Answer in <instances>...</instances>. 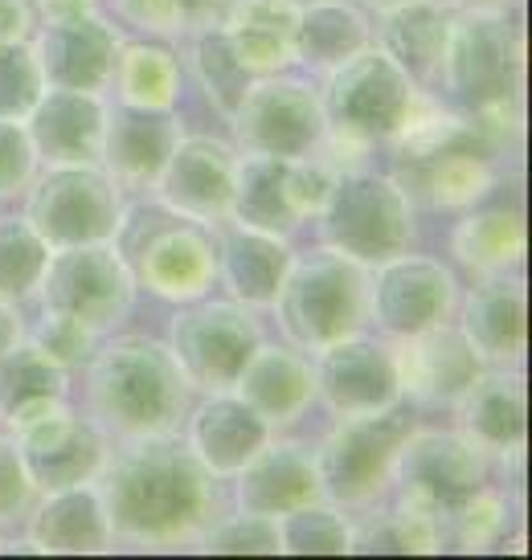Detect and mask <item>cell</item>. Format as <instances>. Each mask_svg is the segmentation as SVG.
Listing matches in <instances>:
<instances>
[{"mask_svg": "<svg viewBox=\"0 0 532 560\" xmlns=\"http://www.w3.org/2000/svg\"><path fill=\"white\" fill-rule=\"evenodd\" d=\"M94 482L111 532L131 545H181L209 524L218 499L213 475L173 434L127 438Z\"/></svg>", "mask_w": 532, "mask_h": 560, "instance_id": "1", "label": "cell"}, {"mask_svg": "<svg viewBox=\"0 0 532 560\" xmlns=\"http://www.w3.org/2000/svg\"><path fill=\"white\" fill-rule=\"evenodd\" d=\"M393 152L406 197L439 213H463L500 180V148L463 110L414 107L409 124L393 136Z\"/></svg>", "mask_w": 532, "mask_h": 560, "instance_id": "2", "label": "cell"}, {"mask_svg": "<svg viewBox=\"0 0 532 560\" xmlns=\"http://www.w3.org/2000/svg\"><path fill=\"white\" fill-rule=\"evenodd\" d=\"M82 369L91 413L107 434H173V425L185 413L188 381L176 369L169 343L152 336L111 340L107 348L91 352Z\"/></svg>", "mask_w": 532, "mask_h": 560, "instance_id": "3", "label": "cell"}, {"mask_svg": "<svg viewBox=\"0 0 532 560\" xmlns=\"http://www.w3.org/2000/svg\"><path fill=\"white\" fill-rule=\"evenodd\" d=\"M282 336L299 352H320L324 343L360 331L369 319V266L340 249L320 246L308 254H291L275 295Z\"/></svg>", "mask_w": 532, "mask_h": 560, "instance_id": "4", "label": "cell"}, {"mask_svg": "<svg viewBox=\"0 0 532 560\" xmlns=\"http://www.w3.org/2000/svg\"><path fill=\"white\" fill-rule=\"evenodd\" d=\"M315 94L324 115V140L352 152H373L381 143H393V136L418 107V86L377 46H365L348 62L332 66Z\"/></svg>", "mask_w": 532, "mask_h": 560, "instance_id": "5", "label": "cell"}, {"mask_svg": "<svg viewBox=\"0 0 532 560\" xmlns=\"http://www.w3.org/2000/svg\"><path fill=\"white\" fill-rule=\"evenodd\" d=\"M324 246L365 266H377L414 246V201L397 176L369 168L336 172L328 201L315 213Z\"/></svg>", "mask_w": 532, "mask_h": 560, "instance_id": "6", "label": "cell"}, {"mask_svg": "<svg viewBox=\"0 0 532 560\" xmlns=\"http://www.w3.org/2000/svg\"><path fill=\"white\" fill-rule=\"evenodd\" d=\"M414 425H418V405L409 401H393L385 409L340 421L315 451L324 499L336 508L373 503L393 482L397 454L406 446V438L414 434Z\"/></svg>", "mask_w": 532, "mask_h": 560, "instance_id": "7", "label": "cell"}, {"mask_svg": "<svg viewBox=\"0 0 532 560\" xmlns=\"http://www.w3.org/2000/svg\"><path fill=\"white\" fill-rule=\"evenodd\" d=\"M520 70H524L520 30L504 16V9L454 16L439 86H447L451 103L463 115L475 119L517 107Z\"/></svg>", "mask_w": 532, "mask_h": 560, "instance_id": "8", "label": "cell"}, {"mask_svg": "<svg viewBox=\"0 0 532 560\" xmlns=\"http://www.w3.org/2000/svg\"><path fill=\"white\" fill-rule=\"evenodd\" d=\"M25 218L49 249L82 246V242H115L124 230V197L119 180L99 160H66L49 164L30 180Z\"/></svg>", "mask_w": 532, "mask_h": 560, "instance_id": "9", "label": "cell"}, {"mask_svg": "<svg viewBox=\"0 0 532 560\" xmlns=\"http://www.w3.org/2000/svg\"><path fill=\"white\" fill-rule=\"evenodd\" d=\"M124 37L107 16L94 13L91 0H37V25L30 49L46 86L103 91L111 86Z\"/></svg>", "mask_w": 532, "mask_h": 560, "instance_id": "10", "label": "cell"}, {"mask_svg": "<svg viewBox=\"0 0 532 560\" xmlns=\"http://www.w3.org/2000/svg\"><path fill=\"white\" fill-rule=\"evenodd\" d=\"M169 352L188 385L197 389H234L254 348L263 343L258 319L234 299H188L169 319Z\"/></svg>", "mask_w": 532, "mask_h": 560, "instance_id": "11", "label": "cell"}, {"mask_svg": "<svg viewBox=\"0 0 532 560\" xmlns=\"http://www.w3.org/2000/svg\"><path fill=\"white\" fill-rule=\"evenodd\" d=\"M37 291L46 299V312L70 315L91 331H103L127 315L136 299V279L127 258L111 242H82L49 249Z\"/></svg>", "mask_w": 532, "mask_h": 560, "instance_id": "12", "label": "cell"}, {"mask_svg": "<svg viewBox=\"0 0 532 560\" xmlns=\"http://www.w3.org/2000/svg\"><path fill=\"white\" fill-rule=\"evenodd\" d=\"M124 258L131 266V279L164 303L201 299L218 282V237L205 230V221L181 218L169 209L164 218L143 225L140 242Z\"/></svg>", "mask_w": 532, "mask_h": 560, "instance_id": "13", "label": "cell"}, {"mask_svg": "<svg viewBox=\"0 0 532 560\" xmlns=\"http://www.w3.org/2000/svg\"><path fill=\"white\" fill-rule=\"evenodd\" d=\"M234 136L246 152L275 160L315 156L324 143V115L312 82L263 74L234 107Z\"/></svg>", "mask_w": 532, "mask_h": 560, "instance_id": "14", "label": "cell"}, {"mask_svg": "<svg viewBox=\"0 0 532 560\" xmlns=\"http://www.w3.org/2000/svg\"><path fill=\"white\" fill-rule=\"evenodd\" d=\"M393 479L402 482V503H414L442 520L467 495L487 487V454L459 430L414 425V434L397 454Z\"/></svg>", "mask_w": 532, "mask_h": 560, "instance_id": "15", "label": "cell"}, {"mask_svg": "<svg viewBox=\"0 0 532 560\" xmlns=\"http://www.w3.org/2000/svg\"><path fill=\"white\" fill-rule=\"evenodd\" d=\"M459 307V282L451 266L430 254H393L369 266V315L390 336H414L435 324H447Z\"/></svg>", "mask_w": 532, "mask_h": 560, "instance_id": "16", "label": "cell"}, {"mask_svg": "<svg viewBox=\"0 0 532 560\" xmlns=\"http://www.w3.org/2000/svg\"><path fill=\"white\" fill-rule=\"evenodd\" d=\"M16 451L30 470L33 491H58L74 482H94L107 467V430L94 418L70 413L66 405L16 425Z\"/></svg>", "mask_w": 532, "mask_h": 560, "instance_id": "17", "label": "cell"}, {"mask_svg": "<svg viewBox=\"0 0 532 560\" xmlns=\"http://www.w3.org/2000/svg\"><path fill=\"white\" fill-rule=\"evenodd\" d=\"M393 369H397V393L409 405L451 409L471 381L487 369V360L471 348L463 327H451L447 319L426 331L402 336L393 348Z\"/></svg>", "mask_w": 532, "mask_h": 560, "instance_id": "18", "label": "cell"}, {"mask_svg": "<svg viewBox=\"0 0 532 560\" xmlns=\"http://www.w3.org/2000/svg\"><path fill=\"white\" fill-rule=\"evenodd\" d=\"M312 373L315 397L328 405L336 418H357V413H373V409L402 401L393 348L369 340L360 331H348L340 340L324 343L315 352Z\"/></svg>", "mask_w": 532, "mask_h": 560, "instance_id": "19", "label": "cell"}, {"mask_svg": "<svg viewBox=\"0 0 532 560\" xmlns=\"http://www.w3.org/2000/svg\"><path fill=\"white\" fill-rule=\"evenodd\" d=\"M234 148L213 136H181L169 160L160 164L157 188L160 209L193 221L230 218V192H234Z\"/></svg>", "mask_w": 532, "mask_h": 560, "instance_id": "20", "label": "cell"}, {"mask_svg": "<svg viewBox=\"0 0 532 560\" xmlns=\"http://www.w3.org/2000/svg\"><path fill=\"white\" fill-rule=\"evenodd\" d=\"M185 136V124L173 107H107V124H103V143H99V164L119 180V185L148 188L157 180L160 164L169 160L176 140Z\"/></svg>", "mask_w": 532, "mask_h": 560, "instance_id": "21", "label": "cell"}, {"mask_svg": "<svg viewBox=\"0 0 532 560\" xmlns=\"http://www.w3.org/2000/svg\"><path fill=\"white\" fill-rule=\"evenodd\" d=\"M33 143V156L46 164L66 160H99L107 103L94 91H70V86H42L37 103L21 119Z\"/></svg>", "mask_w": 532, "mask_h": 560, "instance_id": "22", "label": "cell"}, {"mask_svg": "<svg viewBox=\"0 0 532 560\" xmlns=\"http://www.w3.org/2000/svg\"><path fill=\"white\" fill-rule=\"evenodd\" d=\"M238 503L246 512H263L282 520L287 512H296L312 499H324L320 487V470H315V451H308L303 442H270L238 467Z\"/></svg>", "mask_w": 532, "mask_h": 560, "instance_id": "23", "label": "cell"}, {"mask_svg": "<svg viewBox=\"0 0 532 560\" xmlns=\"http://www.w3.org/2000/svg\"><path fill=\"white\" fill-rule=\"evenodd\" d=\"M30 548L54 557H91L115 540L99 495V482H74L58 491H42V503L30 512Z\"/></svg>", "mask_w": 532, "mask_h": 560, "instance_id": "24", "label": "cell"}, {"mask_svg": "<svg viewBox=\"0 0 532 560\" xmlns=\"http://www.w3.org/2000/svg\"><path fill=\"white\" fill-rule=\"evenodd\" d=\"M266 438H270V425L234 389H209V397L188 418L185 446L213 479H225V475H238V467Z\"/></svg>", "mask_w": 532, "mask_h": 560, "instance_id": "25", "label": "cell"}, {"mask_svg": "<svg viewBox=\"0 0 532 560\" xmlns=\"http://www.w3.org/2000/svg\"><path fill=\"white\" fill-rule=\"evenodd\" d=\"M459 434L484 454H517L524 446V376L512 369H484L451 405Z\"/></svg>", "mask_w": 532, "mask_h": 560, "instance_id": "26", "label": "cell"}, {"mask_svg": "<svg viewBox=\"0 0 532 560\" xmlns=\"http://www.w3.org/2000/svg\"><path fill=\"white\" fill-rule=\"evenodd\" d=\"M234 393L251 405L254 413L275 430L308 413L315 401V373L312 360L299 348H279V343H258L246 369L238 373Z\"/></svg>", "mask_w": 532, "mask_h": 560, "instance_id": "27", "label": "cell"}, {"mask_svg": "<svg viewBox=\"0 0 532 560\" xmlns=\"http://www.w3.org/2000/svg\"><path fill=\"white\" fill-rule=\"evenodd\" d=\"M291 266L287 234L254 230L238 221L234 230L218 237V282L242 307H270Z\"/></svg>", "mask_w": 532, "mask_h": 560, "instance_id": "28", "label": "cell"}, {"mask_svg": "<svg viewBox=\"0 0 532 560\" xmlns=\"http://www.w3.org/2000/svg\"><path fill=\"white\" fill-rule=\"evenodd\" d=\"M463 336L487 364H512L524 352V282L512 270L479 275L463 303Z\"/></svg>", "mask_w": 532, "mask_h": 560, "instance_id": "29", "label": "cell"}, {"mask_svg": "<svg viewBox=\"0 0 532 560\" xmlns=\"http://www.w3.org/2000/svg\"><path fill=\"white\" fill-rule=\"evenodd\" d=\"M451 21V4H442V0H409V4L381 16V46L377 49H385L418 91H430L442 79Z\"/></svg>", "mask_w": 532, "mask_h": 560, "instance_id": "30", "label": "cell"}, {"mask_svg": "<svg viewBox=\"0 0 532 560\" xmlns=\"http://www.w3.org/2000/svg\"><path fill=\"white\" fill-rule=\"evenodd\" d=\"M299 4L291 0H230L221 13V33L230 37L238 62L254 79L279 74L291 66V37H296Z\"/></svg>", "mask_w": 532, "mask_h": 560, "instance_id": "31", "label": "cell"}, {"mask_svg": "<svg viewBox=\"0 0 532 560\" xmlns=\"http://www.w3.org/2000/svg\"><path fill=\"white\" fill-rule=\"evenodd\" d=\"M454 262L467 266L471 275H500L512 270L524 254V213L517 201H475L463 209V218L451 234Z\"/></svg>", "mask_w": 532, "mask_h": 560, "instance_id": "32", "label": "cell"}, {"mask_svg": "<svg viewBox=\"0 0 532 560\" xmlns=\"http://www.w3.org/2000/svg\"><path fill=\"white\" fill-rule=\"evenodd\" d=\"M66 385H70V369H62L42 343L21 336L13 348L0 352V421H9L16 430L58 409Z\"/></svg>", "mask_w": 532, "mask_h": 560, "instance_id": "33", "label": "cell"}, {"mask_svg": "<svg viewBox=\"0 0 532 560\" xmlns=\"http://www.w3.org/2000/svg\"><path fill=\"white\" fill-rule=\"evenodd\" d=\"M373 46L369 21L348 0H315L299 4L296 37H291V62L328 74L332 66L348 62L352 54Z\"/></svg>", "mask_w": 532, "mask_h": 560, "instance_id": "34", "label": "cell"}, {"mask_svg": "<svg viewBox=\"0 0 532 560\" xmlns=\"http://www.w3.org/2000/svg\"><path fill=\"white\" fill-rule=\"evenodd\" d=\"M115 91L127 107H152L169 110L181 98L185 86V62L160 42H124L115 58Z\"/></svg>", "mask_w": 532, "mask_h": 560, "instance_id": "35", "label": "cell"}, {"mask_svg": "<svg viewBox=\"0 0 532 560\" xmlns=\"http://www.w3.org/2000/svg\"><path fill=\"white\" fill-rule=\"evenodd\" d=\"M282 172L287 160L275 156H246L234 160V192H230V218L254 230H270V234H291L299 221L287 205V188H282Z\"/></svg>", "mask_w": 532, "mask_h": 560, "instance_id": "36", "label": "cell"}, {"mask_svg": "<svg viewBox=\"0 0 532 560\" xmlns=\"http://www.w3.org/2000/svg\"><path fill=\"white\" fill-rule=\"evenodd\" d=\"M185 74H193V82L201 86V94L209 98V107L221 115H234V107L242 103V94L251 91L254 74L238 62L230 37L221 33V25H201L193 30V42L185 49Z\"/></svg>", "mask_w": 532, "mask_h": 560, "instance_id": "37", "label": "cell"}, {"mask_svg": "<svg viewBox=\"0 0 532 560\" xmlns=\"http://www.w3.org/2000/svg\"><path fill=\"white\" fill-rule=\"evenodd\" d=\"M442 520L414 503H397L390 512H373L352 524V552L369 557H426L442 548Z\"/></svg>", "mask_w": 532, "mask_h": 560, "instance_id": "38", "label": "cell"}, {"mask_svg": "<svg viewBox=\"0 0 532 560\" xmlns=\"http://www.w3.org/2000/svg\"><path fill=\"white\" fill-rule=\"evenodd\" d=\"M279 552L291 557H345L352 552V520L336 503L312 499L279 520Z\"/></svg>", "mask_w": 532, "mask_h": 560, "instance_id": "39", "label": "cell"}, {"mask_svg": "<svg viewBox=\"0 0 532 560\" xmlns=\"http://www.w3.org/2000/svg\"><path fill=\"white\" fill-rule=\"evenodd\" d=\"M46 262L49 246L30 225V218H0V299L21 303L37 295Z\"/></svg>", "mask_w": 532, "mask_h": 560, "instance_id": "40", "label": "cell"}, {"mask_svg": "<svg viewBox=\"0 0 532 560\" xmlns=\"http://www.w3.org/2000/svg\"><path fill=\"white\" fill-rule=\"evenodd\" d=\"M230 9V0H115V13L127 25L157 37H173V33H193L201 25L221 21Z\"/></svg>", "mask_w": 532, "mask_h": 560, "instance_id": "41", "label": "cell"}, {"mask_svg": "<svg viewBox=\"0 0 532 560\" xmlns=\"http://www.w3.org/2000/svg\"><path fill=\"white\" fill-rule=\"evenodd\" d=\"M201 548L213 557H275L279 552V520L263 512L225 515L201 528Z\"/></svg>", "mask_w": 532, "mask_h": 560, "instance_id": "42", "label": "cell"}, {"mask_svg": "<svg viewBox=\"0 0 532 560\" xmlns=\"http://www.w3.org/2000/svg\"><path fill=\"white\" fill-rule=\"evenodd\" d=\"M442 532L454 536L459 548H467V552H491V548H500L504 532H508L504 495H491L487 487H479V491L463 499L454 512L442 515Z\"/></svg>", "mask_w": 532, "mask_h": 560, "instance_id": "43", "label": "cell"}, {"mask_svg": "<svg viewBox=\"0 0 532 560\" xmlns=\"http://www.w3.org/2000/svg\"><path fill=\"white\" fill-rule=\"evenodd\" d=\"M42 86L46 82H42L30 42L0 46V119H25Z\"/></svg>", "mask_w": 532, "mask_h": 560, "instance_id": "44", "label": "cell"}, {"mask_svg": "<svg viewBox=\"0 0 532 560\" xmlns=\"http://www.w3.org/2000/svg\"><path fill=\"white\" fill-rule=\"evenodd\" d=\"M336 180V168L324 164L315 156H299L287 160V172H282V188H287V205L296 221H315L320 205L328 201V188Z\"/></svg>", "mask_w": 532, "mask_h": 560, "instance_id": "45", "label": "cell"}, {"mask_svg": "<svg viewBox=\"0 0 532 560\" xmlns=\"http://www.w3.org/2000/svg\"><path fill=\"white\" fill-rule=\"evenodd\" d=\"M33 343H42L62 369H82L94 352V331L86 324H79V319H70V315L46 312V319L37 324Z\"/></svg>", "mask_w": 532, "mask_h": 560, "instance_id": "46", "label": "cell"}, {"mask_svg": "<svg viewBox=\"0 0 532 560\" xmlns=\"http://www.w3.org/2000/svg\"><path fill=\"white\" fill-rule=\"evenodd\" d=\"M37 156L21 119H0V197H13L33 180Z\"/></svg>", "mask_w": 532, "mask_h": 560, "instance_id": "47", "label": "cell"}, {"mask_svg": "<svg viewBox=\"0 0 532 560\" xmlns=\"http://www.w3.org/2000/svg\"><path fill=\"white\" fill-rule=\"evenodd\" d=\"M33 495H37V491H33L30 470L21 463L16 442L13 438H0V524L30 512Z\"/></svg>", "mask_w": 532, "mask_h": 560, "instance_id": "48", "label": "cell"}, {"mask_svg": "<svg viewBox=\"0 0 532 560\" xmlns=\"http://www.w3.org/2000/svg\"><path fill=\"white\" fill-rule=\"evenodd\" d=\"M37 25V0H0V46L30 42Z\"/></svg>", "mask_w": 532, "mask_h": 560, "instance_id": "49", "label": "cell"}, {"mask_svg": "<svg viewBox=\"0 0 532 560\" xmlns=\"http://www.w3.org/2000/svg\"><path fill=\"white\" fill-rule=\"evenodd\" d=\"M21 336H25V324H21V315H16V303L0 299V352L13 348Z\"/></svg>", "mask_w": 532, "mask_h": 560, "instance_id": "50", "label": "cell"}, {"mask_svg": "<svg viewBox=\"0 0 532 560\" xmlns=\"http://www.w3.org/2000/svg\"><path fill=\"white\" fill-rule=\"evenodd\" d=\"M442 4H451L459 13H491V9H504L508 0H442Z\"/></svg>", "mask_w": 532, "mask_h": 560, "instance_id": "51", "label": "cell"}, {"mask_svg": "<svg viewBox=\"0 0 532 560\" xmlns=\"http://www.w3.org/2000/svg\"><path fill=\"white\" fill-rule=\"evenodd\" d=\"M365 9L373 16H385V13H393V9H402V4H409V0H360Z\"/></svg>", "mask_w": 532, "mask_h": 560, "instance_id": "52", "label": "cell"}, {"mask_svg": "<svg viewBox=\"0 0 532 560\" xmlns=\"http://www.w3.org/2000/svg\"><path fill=\"white\" fill-rule=\"evenodd\" d=\"M291 4H315V0H291Z\"/></svg>", "mask_w": 532, "mask_h": 560, "instance_id": "53", "label": "cell"}]
</instances>
